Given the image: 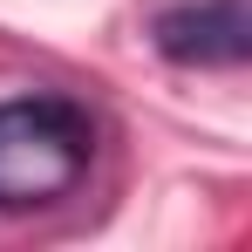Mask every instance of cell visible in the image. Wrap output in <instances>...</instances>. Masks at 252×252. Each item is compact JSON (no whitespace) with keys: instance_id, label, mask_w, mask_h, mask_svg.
Returning a JSON list of instances; mask_svg holds the SVG:
<instances>
[{"instance_id":"6da1fadb","label":"cell","mask_w":252,"mask_h":252,"mask_svg":"<svg viewBox=\"0 0 252 252\" xmlns=\"http://www.w3.org/2000/svg\"><path fill=\"white\" fill-rule=\"evenodd\" d=\"M95 123L68 95H14L0 102V211H34L68 198L89 177Z\"/></svg>"},{"instance_id":"7a4b0ae2","label":"cell","mask_w":252,"mask_h":252,"mask_svg":"<svg viewBox=\"0 0 252 252\" xmlns=\"http://www.w3.org/2000/svg\"><path fill=\"white\" fill-rule=\"evenodd\" d=\"M150 41L177 68H239L252 48L246 0H177L150 21Z\"/></svg>"}]
</instances>
